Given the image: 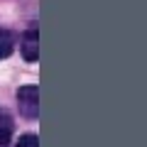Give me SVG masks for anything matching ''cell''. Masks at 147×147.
I'll list each match as a JSON object with an SVG mask.
<instances>
[{"label":"cell","mask_w":147,"mask_h":147,"mask_svg":"<svg viewBox=\"0 0 147 147\" xmlns=\"http://www.w3.org/2000/svg\"><path fill=\"white\" fill-rule=\"evenodd\" d=\"M17 105H20V113L30 120L39 118V88L37 86H22L17 91Z\"/></svg>","instance_id":"1"},{"label":"cell","mask_w":147,"mask_h":147,"mask_svg":"<svg viewBox=\"0 0 147 147\" xmlns=\"http://www.w3.org/2000/svg\"><path fill=\"white\" fill-rule=\"evenodd\" d=\"M20 49H22V57H25L27 61H37V59H39V32H37L34 25L22 34Z\"/></svg>","instance_id":"2"},{"label":"cell","mask_w":147,"mask_h":147,"mask_svg":"<svg viewBox=\"0 0 147 147\" xmlns=\"http://www.w3.org/2000/svg\"><path fill=\"white\" fill-rule=\"evenodd\" d=\"M15 49V34L5 27H0V59H7Z\"/></svg>","instance_id":"3"},{"label":"cell","mask_w":147,"mask_h":147,"mask_svg":"<svg viewBox=\"0 0 147 147\" xmlns=\"http://www.w3.org/2000/svg\"><path fill=\"white\" fill-rule=\"evenodd\" d=\"M12 137V118L5 110H0V147H7Z\"/></svg>","instance_id":"4"},{"label":"cell","mask_w":147,"mask_h":147,"mask_svg":"<svg viewBox=\"0 0 147 147\" xmlns=\"http://www.w3.org/2000/svg\"><path fill=\"white\" fill-rule=\"evenodd\" d=\"M15 147H39V137L32 135V132H27V135H20V140H17Z\"/></svg>","instance_id":"5"}]
</instances>
